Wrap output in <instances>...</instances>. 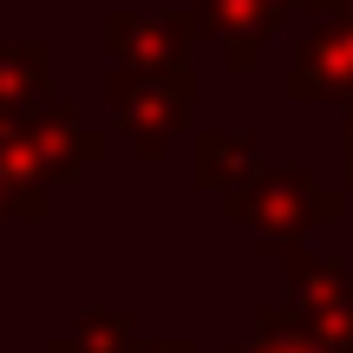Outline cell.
Wrapping results in <instances>:
<instances>
[{"instance_id":"6da1fadb","label":"cell","mask_w":353,"mask_h":353,"mask_svg":"<svg viewBox=\"0 0 353 353\" xmlns=\"http://www.w3.org/2000/svg\"><path fill=\"white\" fill-rule=\"evenodd\" d=\"M223 216L242 229H255L262 242H281V249H301L307 229L321 223H341L347 216V196L341 190H327L307 164H275V170H255L242 190H229L223 196Z\"/></svg>"},{"instance_id":"7a4b0ae2","label":"cell","mask_w":353,"mask_h":353,"mask_svg":"<svg viewBox=\"0 0 353 353\" xmlns=\"http://www.w3.org/2000/svg\"><path fill=\"white\" fill-rule=\"evenodd\" d=\"M105 105H112L118 131L131 138V151H138L144 164H157L164 144L190 131L196 72H190V65H176V72H112L105 79Z\"/></svg>"},{"instance_id":"3957f363","label":"cell","mask_w":353,"mask_h":353,"mask_svg":"<svg viewBox=\"0 0 353 353\" xmlns=\"http://www.w3.org/2000/svg\"><path fill=\"white\" fill-rule=\"evenodd\" d=\"M281 307L321 347H353V268L314 249L281 255Z\"/></svg>"},{"instance_id":"277c9868","label":"cell","mask_w":353,"mask_h":353,"mask_svg":"<svg viewBox=\"0 0 353 353\" xmlns=\"http://www.w3.org/2000/svg\"><path fill=\"white\" fill-rule=\"evenodd\" d=\"M196 13L170 7V13H138V7H112L105 13V52H112V72H176L190 65L196 46Z\"/></svg>"},{"instance_id":"5b68a950","label":"cell","mask_w":353,"mask_h":353,"mask_svg":"<svg viewBox=\"0 0 353 353\" xmlns=\"http://www.w3.org/2000/svg\"><path fill=\"white\" fill-rule=\"evenodd\" d=\"M20 138H26V151H33L39 176H46V190L72 183L85 164L112 157V138H105V131H92L85 118H79L72 99H39L33 112H20Z\"/></svg>"},{"instance_id":"8992f818","label":"cell","mask_w":353,"mask_h":353,"mask_svg":"<svg viewBox=\"0 0 353 353\" xmlns=\"http://www.w3.org/2000/svg\"><path fill=\"white\" fill-rule=\"evenodd\" d=\"M281 92L294 105H327V99H353V20H321L314 33L294 46Z\"/></svg>"},{"instance_id":"52a82bcc","label":"cell","mask_w":353,"mask_h":353,"mask_svg":"<svg viewBox=\"0 0 353 353\" xmlns=\"http://www.w3.org/2000/svg\"><path fill=\"white\" fill-rule=\"evenodd\" d=\"M275 0H196V33H210L223 46V65L229 72H255L262 65V39L281 26Z\"/></svg>"},{"instance_id":"ba28073f","label":"cell","mask_w":353,"mask_h":353,"mask_svg":"<svg viewBox=\"0 0 353 353\" xmlns=\"http://www.w3.org/2000/svg\"><path fill=\"white\" fill-rule=\"evenodd\" d=\"M262 170V151H255L249 131H190V183L210 190V196H229L249 176Z\"/></svg>"},{"instance_id":"9c48e42d","label":"cell","mask_w":353,"mask_h":353,"mask_svg":"<svg viewBox=\"0 0 353 353\" xmlns=\"http://www.w3.org/2000/svg\"><path fill=\"white\" fill-rule=\"evenodd\" d=\"M52 190L39 176L33 151L20 138V118H0V216H20V223H46Z\"/></svg>"},{"instance_id":"30bf717a","label":"cell","mask_w":353,"mask_h":353,"mask_svg":"<svg viewBox=\"0 0 353 353\" xmlns=\"http://www.w3.org/2000/svg\"><path fill=\"white\" fill-rule=\"evenodd\" d=\"M46 39H13V46H0V118H20L33 112L39 99H46Z\"/></svg>"},{"instance_id":"8fae6325","label":"cell","mask_w":353,"mask_h":353,"mask_svg":"<svg viewBox=\"0 0 353 353\" xmlns=\"http://www.w3.org/2000/svg\"><path fill=\"white\" fill-rule=\"evenodd\" d=\"M229 353H353V347H321V341H307V334L294 327L288 307H262L255 327H249V341H236Z\"/></svg>"},{"instance_id":"7c38bea8","label":"cell","mask_w":353,"mask_h":353,"mask_svg":"<svg viewBox=\"0 0 353 353\" xmlns=\"http://www.w3.org/2000/svg\"><path fill=\"white\" fill-rule=\"evenodd\" d=\"M138 353H196V341H190V334H151V341H144L138 334Z\"/></svg>"},{"instance_id":"4fadbf2b","label":"cell","mask_w":353,"mask_h":353,"mask_svg":"<svg viewBox=\"0 0 353 353\" xmlns=\"http://www.w3.org/2000/svg\"><path fill=\"white\" fill-rule=\"evenodd\" d=\"M341 176L353 190V99H347V125H341Z\"/></svg>"},{"instance_id":"5bb4252c","label":"cell","mask_w":353,"mask_h":353,"mask_svg":"<svg viewBox=\"0 0 353 353\" xmlns=\"http://www.w3.org/2000/svg\"><path fill=\"white\" fill-rule=\"evenodd\" d=\"M301 7H314L321 20H353V0H301Z\"/></svg>"},{"instance_id":"9a60e30c","label":"cell","mask_w":353,"mask_h":353,"mask_svg":"<svg viewBox=\"0 0 353 353\" xmlns=\"http://www.w3.org/2000/svg\"><path fill=\"white\" fill-rule=\"evenodd\" d=\"M275 7H301V0H275Z\"/></svg>"}]
</instances>
